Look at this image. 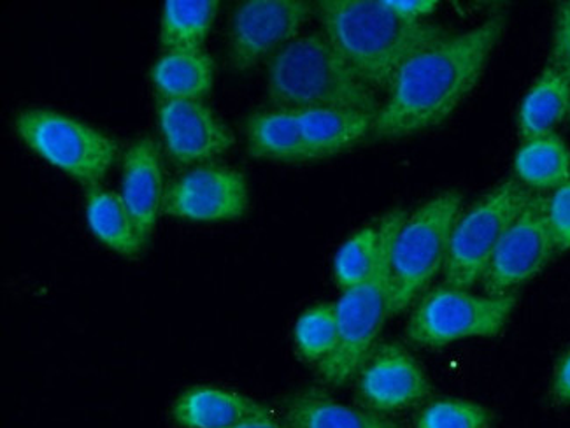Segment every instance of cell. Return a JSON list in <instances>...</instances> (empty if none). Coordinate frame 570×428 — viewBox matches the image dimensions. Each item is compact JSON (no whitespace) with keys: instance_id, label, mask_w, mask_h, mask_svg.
Instances as JSON below:
<instances>
[{"instance_id":"7a4b0ae2","label":"cell","mask_w":570,"mask_h":428,"mask_svg":"<svg viewBox=\"0 0 570 428\" xmlns=\"http://www.w3.org/2000/svg\"><path fill=\"white\" fill-rule=\"evenodd\" d=\"M325 38L376 91H389L414 55L446 38L448 30L401 17L385 0H322L316 4Z\"/></svg>"},{"instance_id":"f1b7e54d","label":"cell","mask_w":570,"mask_h":428,"mask_svg":"<svg viewBox=\"0 0 570 428\" xmlns=\"http://www.w3.org/2000/svg\"><path fill=\"white\" fill-rule=\"evenodd\" d=\"M385 2L395 13L411 20H422L438 9V2L434 0H385Z\"/></svg>"},{"instance_id":"ba28073f","label":"cell","mask_w":570,"mask_h":428,"mask_svg":"<svg viewBox=\"0 0 570 428\" xmlns=\"http://www.w3.org/2000/svg\"><path fill=\"white\" fill-rule=\"evenodd\" d=\"M390 253L365 283L344 290L335 302L337 342L327 359L318 363L323 383L343 387L355 378L360 367L376 347L389 314Z\"/></svg>"},{"instance_id":"603a6c76","label":"cell","mask_w":570,"mask_h":428,"mask_svg":"<svg viewBox=\"0 0 570 428\" xmlns=\"http://www.w3.org/2000/svg\"><path fill=\"white\" fill-rule=\"evenodd\" d=\"M246 152L249 157L276 162H307L297 113L286 109L261 111L246 121Z\"/></svg>"},{"instance_id":"f546056e","label":"cell","mask_w":570,"mask_h":428,"mask_svg":"<svg viewBox=\"0 0 570 428\" xmlns=\"http://www.w3.org/2000/svg\"><path fill=\"white\" fill-rule=\"evenodd\" d=\"M551 391L558 402L570 403V351H567L554 367Z\"/></svg>"},{"instance_id":"1f68e13d","label":"cell","mask_w":570,"mask_h":428,"mask_svg":"<svg viewBox=\"0 0 570 428\" xmlns=\"http://www.w3.org/2000/svg\"><path fill=\"white\" fill-rule=\"evenodd\" d=\"M569 120H570V115H569Z\"/></svg>"},{"instance_id":"7c38bea8","label":"cell","mask_w":570,"mask_h":428,"mask_svg":"<svg viewBox=\"0 0 570 428\" xmlns=\"http://www.w3.org/2000/svg\"><path fill=\"white\" fill-rule=\"evenodd\" d=\"M355 379L360 406L381 415L414 408L432 393L423 367L397 342H381L372 348Z\"/></svg>"},{"instance_id":"ffe728a7","label":"cell","mask_w":570,"mask_h":428,"mask_svg":"<svg viewBox=\"0 0 570 428\" xmlns=\"http://www.w3.org/2000/svg\"><path fill=\"white\" fill-rule=\"evenodd\" d=\"M149 79L166 100H203L215 85V60L206 51L164 54L155 60Z\"/></svg>"},{"instance_id":"277c9868","label":"cell","mask_w":570,"mask_h":428,"mask_svg":"<svg viewBox=\"0 0 570 428\" xmlns=\"http://www.w3.org/2000/svg\"><path fill=\"white\" fill-rule=\"evenodd\" d=\"M462 204L463 195L450 189L405 216L390 247V317L402 313L444 269Z\"/></svg>"},{"instance_id":"ac0fdd59","label":"cell","mask_w":570,"mask_h":428,"mask_svg":"<svg viewBox=\"0 0 570 428\" xmlns=\"http://www.w3.org/2000/svg\"><path fill=\"white\" fill-rule=\"evenodd\" d=\"M283 424L288 428H404L392 416L352 408L322 388H306L288 397Z\"/></svg>"},{"instance_id":"d6986e66","label":"cell","mask_w":570,"mask_h":428,"mask_svg":"<svg viewBox=\"0 0 570 428\" xmlns=\"http://www.w3.org/2000/svg\"><path fill=\"white\" fill-rule=\"evenodd\" d=\"M569 115L570 79L562 70L548 64L521 100L518 134L527 140L554 133V127Z\"/></svg>"},{"instance_id":"30bf717a","label":"cell","mask_w":570,"mask_h":428,"mask_svg":"<svg viewBox=\"0 0 570 428\" xmlns=\"http://www.w3.org/2000/svg\"><path fill=\"white\" fill-rule=\"evenodd\" d=\"M313 8L302 0H248L232 14L228 60L237 72L252 69L294 41Z\"/></svg>"},{"instance_id":"2e32d148","label":"cell","mask_w":570,"mask_h":428,"mask_svg":"<svg viewBox=\"0 0 570 428\" xmlns=\"http://www.w3.org/2000/svg\"><path fill=\"white\" fill-rule=\"evenodd\" d=\"M407 214L397 210L368 223L340 247L335 253L334 280L341 290H350L356 284L365 283L376 272L381 262L390 253L393 237Z\"/></svg>"},{"instance_id":"cb8c5ba5","label":"cell","mask_w":570,"mask_h":428,"mask_svg":"<svg viewBox=\"0 0 570 428\" xmlns=\"http://www.w3.org/2000/svg\"><path fill=\"white\" fill-rule=\"evenodd\" d=\"M218 0H167L161 6L160 46L164 54L203 51L212 32Z\"/></svg>"},{"instance_id":"3957f363","label":"cell","mask_w":570,"mask_h":428,"mask_svg":"<svg viewBox=\"0 0 570 428\" xmlns=\"http://www.w3.org/2000/svg\"><path fill=\"white\" fill-rule=\"evenodd\" d=\"M267 94L276 109H356L376 115V91L347 66L325 33L298 36L274 55L267 72Z\"/></svg>"},{"instance_id":"5b68a950","label":"cell","mask_w":570,"mask_h":428,"mask_svg":"<svg viewBox=\"0 0 570 428\" xmlns=\"http://www.w3.org/2000/svg\"><path fill=\"white\" fill-rule=\"evenodd\" d=\"M14 130L30 152L87 188L100 185L120 155V145L108 134L45 107L23 109Z\"/></svg>"},{"instance_id":"6da1fadb","label":"cell","mask_w":570,"mask_h":428,"mask_svg":"<svg viewBox=\"0 0 570 428\" xmlns=\"http://www.w3.org/2000/svg\"><path fill=\"white\" fill-rule=\"evenodd\" d=\"M505 26V14L493 13L414 55L386 91L372 137L401 139L446 121L483 78Z\"/></svg>"},{"instance_id":"4316f807","label":"cell","mask_w":570,"mask_h":428,"mask_svg":"<svg viewBox=\"0 0 570 428\" xmlns=\"http://www.w3.org/2000/svg\"><path fill=\"white\" fill-rule=\"evenodd\" d=\"M546 218L553 235L557 252L570 250V179L566 185L546 195Z\"/></svg>"},{"instance_id":"4dcf8cb0","label":"cell","mask_w":570,"mask_h":428,"mask_svg":"<svg viewBox=\"0 0 570 428\" xmlns=\"http://www.w3.org/2000/svg\"><path fill=\"white\" fill-rule=\"evenodd\" d=\"M234 428H288L282 421H277L271 412L265 415L255 416L249 420H244L243 424L236 425Z\"/></svg>"},{"instance_id":"52a82bcc","label":"cell","mask_w":570,"mask_h":428,"mask_svg":"<svg viewBox=\"0 0 570 428\" xmlns=\"http://www.w3.org/2000/svg\"><path fill=\"white\" fill-rule=\"evenodd\" d=\"M532 192L520 183L504 182L463 213L451 234L444 284L469 290L480 283L497 244L525 206Z\"/></svg>"},{"instance_id":"44dd1931","label":"cell","mask_w":570,"mask_h":428,"mask_svg":"<svg viewBox=\"0 0 570 428\" xmlns=\"http://www.w3.org/2000/svg\"><path fill=\"white\" fill-rule=\"evenodd\" d=\"M514 174L532 194H548L570 179V148L557 133L532 137L514 157Z\"/></svg>"},{"instance_id":"8992f818","label":"cell","mask_w":570,"mask_h":428,"mask_svg":"<svg viewBox=\"0 0 570 428\" xmlns=\"http://www.w3.org/2000/svg\"><path fill=\"white\" fill-rule=\"evenodd\" d=\"M518 296L475 295L469 290L439 286L417 302L405 335L422 348L448 347L471 338H495L517 308Z\"/></svg>"},{"instance_id":"484cf974","label":"cell","mask_w":570,"mask_h":428,"mask_svg":"<svg viewBox=\"0 0 570 428\" xmlns=\"http://www.w3.org/2000/svg\"><path fill=\"white\" fill-rule=\"evenodd\" d=\"M493 415L481 403L468 399L432 400L420 411L414 428H490Z\"/></svg>"},{"instance_id":"4fadbf2b","label":"cell","mask_w":570,"mask_h":428,"mask_svg":"<svg viewBox=\"0 0 570 428\" xmlns=\"http://www.w3.org/2000/svg\"><path fill=\"white\" fill-rule=\"evenodd\" d=\"M157 121L169 157L179 165L207 164L236 145L230 128L203 100L158 99Z\"/></svg>"},{"instance_id":"9c48e42d","label":"cell","mask_w":570,"mask_h":428,"mask_svg":"<svg viewBox=\"0 0 570 428\" xmlns=\"http://www.w3.org/2000/svg\"><path fill=\"white\" fill-rule=\"evenodd\" d=\"M546 218V195L532 194L497 244L481 278L484 295H509L544 271L557 255Z\"/></svg>"},{"instance_id":"d4e9b609","label":"cell","mask_w":570,"mask_h":428,"mask_svg":"<svg viewBox=\"0 0 570 428\" xmlns=\"http://www.w3.org/2000/svg\"><path fill=\"white\" fill-rule=\"evenodd\" d=\"M294 339L302 360L320 363L327 359L337 342L335 304L322 302L306 309L295 323Z\"/></svg>"},{"instance_id":"7402d4cb","label":"cell","mask_w":570,"mask_h":428,"mask_svg":"<svg viewBox=\"0 0 570 428\" xmlns=\"http://www.w3.org/2000/svg\"><path fill=\"white\" fill-rule=\"evenodd\" d=\"M85 211L91 234L111 252L137 256L145 247L120 194L100 185L90 186L87 188Z\"/></svg>"},{"instance_id":"5bb4252c","label":"cell","mask_w":570,"mask_h":428,"mask_svg":"<svg viewBox=\"0 0 570 428\" xmlns=\"http://www.w3.org/2000/svg\"><path fill=\"white\" fill-rule=\"evenodd\" d=\"M164 165L160 149L149 137L134 140L121 158V198L132 216L142 246L154 235L164 214Z\"/></svg>"},{"instance_id":"8fae6325","label":"cell","mask_w":570,"mask_h":428,"mask_svg":"<svg viewBox=\"0 0 570 428\" xmlns=\"http://www.w3.org/2000/svg\"><path fill=\"white\" fill-rule=\"evenodd\" d=\"M249 207V188L240 171L204 164L179 174L166 189L164 214L188 222H232Z\"/></svg>"},{"instance_id":"9a60e30c","label":"cell","mask_w":570,"mask_h":428,"mask_svg":"<svg viewBox=\"0 0 570 428\" xmlns=\"http://www.w3.org/2000/svg\"><path fill=\"white\" fill-rule=\"evenodd\" d=\"M265 412L271 411L243 393L197 385L183 391L170 415L181 428H234Z\"/></svg>"},{"instance_id":"83f0119b","label":"cell","mask_w":570,"mask_h":428,"mask_svg":"<svg viewBox=\"0 0 570 428\" xmlns=\"http://www.w3.org/2000/svg\"><path fill=\"white\" fill-rule=\"evenodd\" d=\"M550 64L570 79V0L560 2L554 11Z\"/></svg>"},{"instance_id":"e0dca14e","label":"cell","mask_w":570,"mask_h":428,"mask_svg":"<svg viewBox=\"0 0 570 428\" xmlns=\"http://www.w3.org/2000/svg\"><path fill=\"white\" fill-rule=\"evenodd\" d=\"M297 113L307 160L335 157L372 136L376 115L356 109H309Z\"/></svg>"}]
</instances>
